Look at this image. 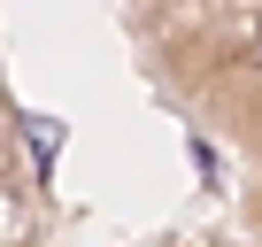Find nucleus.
I'll list each match as a JSON object with an SVG mask.
<instances>
[{"instance_id": "7ed1b4c3", "label": "nucleus", "mask_w": 262, "mask_h": 247, "mask_svg": "<svg viewBox=\"0 0 262 247\" xmlns=\"http://www.w3.org/2000/svg\"><path fill=\"white\" fill-rule=\"evenodd\" d=\"M0 139H8V132H0Z\"/></svg>"}, {"instance_id": "f257e3e1", "label": "nucleus", "mask_w": 262, "mask_h": 247, "mask_svg": "<svg viewBox=\"0 0 262 247\" xmlns=\"http://www.w3.org/2000/svg\"><path fill=\"white\" fill-rule=\"evenodd\" d=\"M247 62H254V77H262V16L247 24Z\"/></svg>"}, {"instance_id": "f03ea898", "label": "nucleus", "mask_w": 262, "mask_h": 247, "mask_svg": "<svg viewBox=\"0 0 262 247\" xmlns=\"http://www.w3.org/2000/svg\"><path fill=\"white\" fill-rule=\"evenodd\" d=\"M254 216H262V201H254Z\"/></svg>"}]
</instances>
